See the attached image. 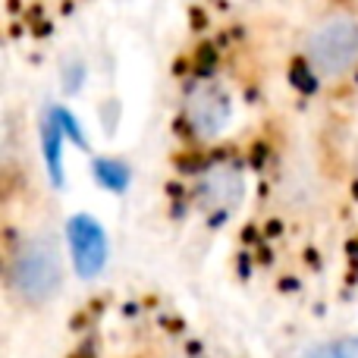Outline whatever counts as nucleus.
<instances>
[{"instance_id": "1", "label": "nucleus", "mask_w": 358, "mask_h": 358, "mask_svg": "<svg viewBox=\"0 0 358 358\" xmlns=\"http://www.w3.org/2000/svg\"><path fill=\"white\" fill-rule=\"evenodd\" d=\"M66 283V264L57 239L48 233H31L13 245L6 258V289L13 302L29 311H41L57 302Z\"/></svg>"}, {"instance_id": "2", "label": "nucleus", "mask_w": 358, "mask_h": 358, "mask_svg": "<svg viewBox=\"0 0 358 358\" xmlns=\"http://www.w3.org/2000/svg\"><path fill=\"white\" fill-rule=\"evenodd\" d=\"M311 76L340 82L358 69V16L352 10H330L308 29L302 44Z\"/></svg>"}, {"instance_id": "3", "label": "nucleus", "mask_w": 358, "mask_h": 358, "mask_svg": "<svg viewBox=\"0 0 358 358\" xmlns=\"http://www.w3.org/2000/svg\"><path fill=\"white\" fill-rule=\"evenodd\" d=\"M229 113H233V104H229V94L223 85L217 82H195L185 94L182 104V120L189 126L192 136L198 138H210L229 123Z\"/></svg>"}, {"instance_id": "4", "label": "nucleus", "mask_w": 358, "mask_h": 358, "mask_svg": "<svg viewBox=\"0 0 358 358\" xmlns=\"http://www.w3.org/2000/svg\"><path fill=\"white\" fill-rule=\"evenodd\" d=\"M73 236H76V248H79L82 264H85V267H94V264L101 261V233L92 227V223L82 220L79 227L73 229Z\"/></svg>"}, {"instance_id": "5", "label": "nucleus", "mask_w": 358, "mask_h": 358, "mask_svg": "<svg viewBox=\"0 0 358 358\" xmlns=\"http://www.w3.org/2000/svg\"><path fill=\"white\" fill-rule=\"evenodd\" d=\"M315 358H358V336H346V340L330 343Z\"/></svg>"}]
</instances>
